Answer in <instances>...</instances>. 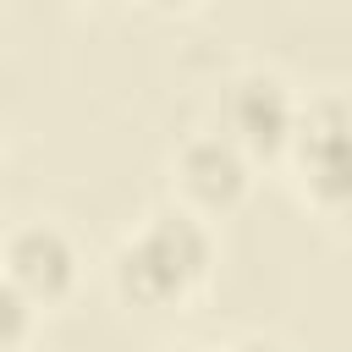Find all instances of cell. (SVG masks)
I'll list each match as a JSON object with an SVG mask.
<instances>
[{
	"mask_svg": "<svg viewBox=\"0 0 352 352\" xmlns=\"http://www.w3.org/2000/svg\"><path fill=\"white\" fill-rule=\"evenodd\" d=\"M165 352H198V346H165Z\"/></svg>",
	"mask_w": 352,
	"mask_h": 352,
	"instance_id": "9",
	"label": "cell"
},
{
	"mask_svg": "<svg viewBox=\"0 0 352 352\" xmlns=\"http://www.w3.org/2000/svg\"><path fill=\"white\" fill-rule=\"evenodd\" d=\"M33 330H38V314H33V308L22 302V292L0 275V352H28Z\"/></svg>",
	"mask_w": 352,
	"mask_h": 352,
	"instance_id": "6",
	"label": "cell"
},
{
	"mask_svg": "<svg viewBox=\"0 0 352 352\" xmlns=\"http://www.w3.org/2000/svg\"><path fill=\"white\" fill-rule=\"evenodd\" d=\"M280 170H286L297 204L314 220H324V226H341L346 220V204H352V160H346V99L336 88L308 94L297 104V126L286 138Z\"/></svg>",
	"mask_w": 352,
	"mask_h": 352,
	"instance_id": "2",
	"label": "cell"
},
{
	"mask_svg": "<svg viewBox=\"0 0 352 352\" xmlns=\"http://www.w3.org/2000/svg\"><path fill=\"white\" fill-rule=\"evenodd\" d=\"M297 104H302V94L292 88V77H280L275 66H242L220 94V132L258 170L280 165L286 138L297 126Z\"/></svg>",
	"mask_w": 352,
	"mask_h": 352,
	"instance_id": "4",
	"label": "cell"
},
{
	"mask_svg": "<svg viewBox=\"0 0 352 352\" xmlns=\"http://www.w3.org/2000/svg\"><path fill=\"white\" fill-rule=\"evenodd\" d=\"M94 6H99V0H94Z\"/></svg>",
	"mask_w": 352,
	"mask_h": 352,
	"instance_id": "11",
	"label": "cell"
},
{
	"mask_svg": "<svg viewBox=\"0 0 352 352\" xmlns=\"http://www.w3.org/2000/svg\"><path fill=\"white\" fill-rule=\"evenodd\" d=\"M220 352H297V346H286L280 336H264V330H248V336H236V341H226Z\"/></svg>",
	"mask_w": 352,
	"mask_h": 352,
	"instance_id": "7",
	"label": "cell"
},
{
	"mask_svg": "<svg viewBox=\"0 0 352 352\" xmlns=\"http://www.w3.org/2000/svg\"><path fill=\"white\" fill-rule=\"evenodd\" d=\"M253 182H258V165L220 126L182 138L176 154H170V204L192 209L209 226L226 220V214H236L253 198Z\"/></svg>",
	"mask_w": 352,
	"mask_h": 352,
	"instance_id": "3",
	"label": "cell"
},
{
	"mask_svg": "<svg viewBox=\"0 0 352 352\" xmlns=\"http://www.w3.org/2000/svg\"><path fill=\"white\" fill-rule=\"evenodd\" d=\"M0 275L22 292L33 314H55L82 286V248L60 220H16L0 236Z\"/></svg>",
	"mask_w": 352,
	"mask_h": 352,
	"instance_id": "5",
	"label": "cell"
},
{
	"mask_svg": "<svg viewBox=\"0 0 352 352\" xmlns=\"http://www.w3.org/2000/svg\"><path fill=\"white\" fill-rule=\"evenodd\" d=\"M132 11H148V16H182V11H192L198 0H126Z\"/></svg>",
	"mask_w": 352,
	"mask_h": 352,
	"instance_id": "8",
	"label": "cell"
},
{
	"mask_svg": "<svg viewBox=\"0 0 352 352\" xmlns=\"http://www.w3.org/2000/svg\"><path fill=\"white\" fill-rule=\"evenodd\" d=\"M0 154H6V143H0Z\"/></svg>",
	"mask_w": 352,
	"mask_h": 352,
	"instance_id": "10",
	"label": "cell"
},
{
	"mask_svg": "<svg viewBox=\"0 0 352 352\" xmlns=\"http://www.w3.org/2000/svg\"><path fill=\"white\" fill-rule=\"evenodd\" d=\"M220 264L214 226L182 204H154L104 258V280L116 302L138 314H182L192 308Z\"/></svg>",
	"mask_w": 352,
	"mask_h": 352,
	"instance_id": "1",
	"label": "cell"
}]
</instances>
